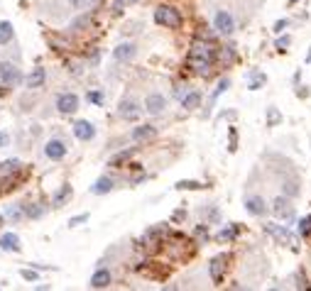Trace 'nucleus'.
I'll return each mask as SVG.
<instances>
[{"mask_svg": "<svg viewBox=\"0 0 311 291\" xmlns=\"http://www.w3.org/2000/svg\"><path fill=\"white\" fill-rule=\"evenodd\" d=\"M282 123V115H280V111L272 105V108H267V125L272 127V125H280Z\"/></svg>", "mask_w": 311, "mask_h": 291, "instance_id": "nucleus-26", "label": "nucleus"}, {"mask_svg": "<svg viewBox=\"0 0 311 291\" xmlns=\"http://www.w3.org/2000/svg\"><path fill=\"white\" fill-rule=\"evenodd\" d=\"M113 186H115V181L111 179V176H100V179L91 186V191H93L96 196H103V194H111V191H113Z\"/></svg>", "mask_w": 311, "mask_h": 291, "instance_id": "nucleus-16", "label": "nucleus"}, {"mask_svg": "<svg viewBox=\"0 0 311 291\" xmlns=\"http://www.w3.org/2000/svg\"><path fill=\"white\" fill-rule=\"evenodd\" d=\"M265 233L269 237H274L280 245H289L292 249H297V237L292 235L289 230H287V225H280V223H265Z\"/></svg>", "mask_w": 311, "mask_h": 291, "instance_id": "nucleus-2", "label": "nucleus"}, {"mask_svg": "<svg viewBox=\"0 0 311 291\" xmlns=\"http://www.w3.org/2000/svg\"><path fill=\"white\" fill-rule=\"evenodd\" d=\"M155 22L157 25H162V27L177 29L179 25H182V15L177 13L174 8H169V5H159V8L155 10Z\"/></svg>", "mask_w": 311, "mask_h": 291, "instance_id": "nucleus-3", "label": "nucleus"}, {"mask_svg": "<svg viewBox=\"0 0 311 291\" xmlns=\"http://www.w3.org/2000/svg\"><path fill=\"white\" fill-rule=\"evenodd\" d=\"M155 135H157V130L152 125H140V127H135V130L130 132L132 142H147V139H152Z\"/></svg>", "mask_w": 311, "mask_h": 291, "instance_id": "nucleus-15", "label": "nucleus"}, {"mask_svg": "<svg viewBox=\"0 0 311 291\" xmlns=\"http://www.w3.org/2000/svg\"><path fill=\"white\" fill-rule=\"evenodd\" d=\"M130 3H135V0H115V3H113V10H115V13H120V10H123L125 5H130Z\"/></svg>", "mask_w": 311, "mask_h": 291, "instance_id": "nucleus-34", "label": "nucleus"}, {"mask_svg": "<svg viewBox=\"0 0 311 291\" xmlns=\"http://www.w3.org/2000/svg\"><path fill=\"white\" fill-rule=\"evenodd\" d=\"M118 113H120L123 120H137V118H140V108H137L135 100H123L120 108H118Z\"/></svg>", "mask_w": 311, "mask_h": 291, "instance_id": "nucleus-14", "label": "nucleus"}, {"mask_svg": "<svg viewBox=\"0 0 311 291\" xmlns=\"http://www.w3.org/2000/svg\"><path fill=\"white\" fill-rule=\"evenodd\" d=\"M74 135H76V139H81V142H88V139L96 137V127L88 123V120H79V123H74Z\"/></svg>", "mask_w": 311, "mask_h": 291, "instance_id": "nucleus-12", "label": "nucleus"}, {"mask_svg": "<svg viewBox=\"0 0 311 291\" xmlns=\"http://www.w3.org/2000/svg\"><path fill=\"white\" fill-rule=\"evenodd\" d=\"M69 196H71V186H69V184H64L57 194H54V198H52V206H61V203H64Z\"/></svg>", "mask_w": 311, "mask_h": 291, "instance_id": "nucleus-21", "label": "nucleus"}, {"mask_svg": "<svg viewBox=\"0 0 311 291\" xmlns=\"http://www.w3.org/2000/svg\"><path fill=\"white\" fill-rule=\"evenodd\" d=\"M44 154H47L49 159L59 162V159H64V157H66V144H64L61 139H49V142L44 144Z\"/></svg>", "mask_w": 311, "mask_h": 291, "instance_id": "nucleus-10", "label": "nucleus"}, {"mask_svg": "<svg viewBox=\"0 0 311 291\" xmlns=\"http://www.w3.org/2000/svg\"><path fill=\"white\" fill-rule=\"evenodd\" d=\"M177 189H203V184H198V181H179Z\"/></svg>", "mask_w": 311, "mask_h": 291, "instance_id": "nucleus-30", "label": "nucleus"}, {"mask_svg": "<svg viewBox=\"0 0 311 291\" xmlns=\"http://www.w3.org/2000/svg\"><path fill=\"white\" fill-rule=\"evenodd\" d=\"M289 44H292V37H289V34H287V37H280V40H277V49H280V52H287Z\"/></svg>", "mask_w": 311, "mask_h": 291, "instance_id": "nucleus-32", "label": "nucleus"}, {"mask_svg": "<svg viewBox=\"0 0 311 291\" xmlns=\"http://www.w3.org/2000/svg\"><path fill=\"white\" fill-rule=\"evenodd\" d=\"M245 210L250 213V215H265L267 213V203H265V198H260V196H250V198H245Z\"/></svg>", "mask_w": 311, "mask_h": 291, "instance_id": "nucleus-13", "label": "nucleus"}, {"mask_svg": "<svg viewBox=\"0 0 311 291\" xmlns=\"http://www.w3.org/2000/svg\"><path fill=\"white\" fill-rule=\"evenodd\" d=\"M17 169H20V162H17V159H8V162H3V164H0V174H3V176H8V174H15Z\"/></svg>", "mask_w": 311, "mask_h": 291, "instance_id": "nucleus-24", "label": "nucleus"}, {"mask_svg": "<svg viewBox=\"0 0 311 291\" xmlns=\"http://www.w3.org/2000/svg\"><path fill=\"white\" fill-rule=\"evenodd\" d=\"M228 86H230V81H228V79H223V81L218 83V88H216V91H213V96H211V100H216V98L221 96V93H223V91H226Z\"/></svg>", "mask_w": 311, "mask_h": 291, "instance_id": "nucleus-31", "label": "nucleus"}, {"mask_svg": "<svg viewBox=\"0 0 311 291\" xmlns=\"http://www.w3.org/2000/svg\"><path fill=\"white\" fill-rule=\"evenodd\" d=\"M272 210H274V215L277 218H284V221H289V218H294V206H292V198L289 196H277L274 201H272Z\"/></svg>", "mask_w": 311, "mask_h": 291, "instance_id": "nucleus-4", "label": "nucleus"}, {"mask_svg": "<svg viewBox=\"0 0 311 291\" xmlns=\"http://www.w3.org/2000/svg\"><path fill=\"white\" fill-rule=\"evenodd\" d=\"M88 221V213H81V215H76V218H71L69 221V225L74 228V225H81V223H86Z\"/></svg>", "mask_w": 311, "mask_h": 291, "instance_id": "nucleus-33", "label": "nucleus"}, {"mask_svg": "<svg viewBox=\"0 0 311 291\" xmlns=\"http://www.w3.org/2000/svg\"><path fill=\"white\" fill-rule=\"evenodd\" d=\"M25 213H27L29 218H42V215H44V208L40 206V203H34V206H27V208H25Z\"/></svg>", "mask_w": 311, "mask_h": 291, "instance_id": "nucleus-28", "label": "nucleus"}, {"mask_svg": "<svg viewBox=\"0 0 311 291\" xmlns=\"http://www.w3.org/2000/svg\"><path fill=\"white\" fill-rule=\"evenodd\" d=\"M0 247L5 249V252H17L20 249V237L15 235V233H5V235L0 237Z\"/></svg>", "mask_w": 311, "mask_h": 291, "instance_id": "nucleus-18", "label": "nucleus"}, {"mask_svg": "<svg viewBox=\"0 0 311 291\" xmlns=\"http://www.w3.org/2000/svg\"><path fill=\"white\" fill-rule=\"evenodd\" d=\"M135 54H137V47L132 42H123V44H118L113 49L115 61H130V59H135Z\"/></svg>", "mask_w": 311, "mask_h": 291, "instance_id": "nucleus-11", "label": "nucleus"}, {"mask_svg": "<svg viewBox=\"0 0 311 291\" xmlns=\"http://www.w3.org/2000/svg\"><path fill=\"white\" fill-rule=\"evenodd\" d=\"M167 108V98L159 96V93H150V96L145 98V111L150 113V115H159V113Z\"/></svg>", "mask_w": 311, "mask_h": 291, "instance_id": "nucleus-9", "label": "nucleus"}, {"mask_svg": "<svg viewBox=\"0 0 311 291\" xmlns=\"http://www.w3.org/2000/svg\"><path fill=\"white\" fill-rule=\"evenodd\" d=\"M0 79H3L5 86H17L22 76H20V69H17V66L8 64V61H3V64H0Z\"/></svg>", "mask_w": 311, "mask_h": 291, "instance_id": "nucleus-8", "label": "nucleus"}, {"mask_svg": "<svg viewBox=\"0 0 311 291\" xmlns=\"http://www.w3.org/2000/svg\"><path fill=\"white\" fill-rule=\"evenodd\" d=\"M22 277L27 279V281H34V279H37V272H32V269H22Z\"/></svg>", "mask_w": 311, "mask_h": 291, "instance_id": "nucleus-36", "label": "nucleus"}, {"mask_svg": "<svg viewBox=\"0 0 311 291\" xmlns=\"http://www.w3.org/2000/svg\"><path fill=\"white\" fill-rule=\"evenodd\" d=\"M44 79H47V71L40 66V69H34L32 74L27 76V88H40L44 83Z\"/></svg>", "mask_w": 311, "mask_h": 291, "instance_id": "nucleus-20", "label": "nucleus"}, {"mask_svg": "<svg viewBox=\"0 0 311 291\" xmlns=\"http://www.w3.org/2000/svg\"><path fill=\"white\" fill-rule=\"evenodd\" d=\"M88 100L98 105V103H103V93H98V91H93V93H88Z\"/></svg>", "mask_w": 311, "mask_h": 291, "instance_id": "nucleus-35", "label": "nucleus"}, {"mask_svg": "<svg viewBox=\"0 0 311 291\" xmlns=\"http://www.w3.org/2000/svg\"><path fill=\"white\" fill-rule=\"evenodd\" d=\"M66 3H69V5H74V8H79V5H81L84 0H66Z\"/></svg>", "mask_w": 311, "mask_h": 291, "instance_id": "nucleus-38", "label": "nucleus"}, {"mask_svg": "<svg viewBox=\"0 0 311 291\" xmlns=\"http://www.w3.org/2000/svg\"><path fill=\"white\" fill-rule=\"evenodd\" d=\"M226 254H216L211 262H209V274H211L213 284H221L223 281V272H226Z\"/></svg>", "mask_w": 311, "mask_h": 291, "instance_id": "nucleus-5", "label": "nucleus"}, {"mask_svg": "<svg viewBox=\"0 0 311 291\" xmlns=\"http://www.w3.org/2000/svg\"><path fill=\"white\" fill-rule=\"evenodd\" d=\"M306 64H311V47H309V52H306Z\"/></svg>", "mask_w": 311, "mask_h": 291, "instance_id": "nucleus-40", "label": "nucleus"}, {"mask_svg": "<svg viewBox=\"0 0 311 291\" xmlns=\"http://www.w3.org/2000/svg\"><path fill=\"white\" fill-rule=\"evenodd\" d=\"M91 286H93V289H106V286H111V272H108V269H98V272L91 277Z\"/></svg>", "mask_w": 311, "mask_h": 291, "instance_id": "nucleus-17", "label": "nucleus"}, {"mask_svg": "<svg viewBox=\"0 0 311 291\" xmlns=\"http://www.w3.org/2000/svg\"><path fill=\"white\" fill-rule=\"evenodd\" d=\"M297 3H299V0H289V5H297Z\"/></svg>", "mask_w": 311, "mask_h": 291, "instance_id": "nucleus-41", "label": "nucleus"}, {"mask_svg": "<svg viewBox=\"0 0 311 291\" xmlns=\"http://www.w3.org/2000/svg\"><path fill=\"white\" fill-rule=\"evenodd\" d=\"M235 237H238V228H235V225H233V228H223V230L218 233V240H221V242H226V240H235Z\"/></svg>", "mask_w": 311, "mask_h": 291, "instance_id": "nucleus-25", "label": "nucleus"}, {"mask_svg": "<svg viewBox=\"0 0 311 291\" xmlns=\"http://www.w3.org/2000/svg\"><path fill=\"white\" fill-rule=\"evenodd\" d=\"M287 25H289V22H287V20H280V22H277V25H274V32H282V29L287 27Z\"/></svg>", "mask_w": 311, "mask_h": 291, "instance_id": "nucleus-37", "label": "nucleus"}, {"mask_svg": "<svg viewBox=\"0 0 311 291\" xmlns=\"http://www.w3.org/2000/svg\"><path fill=\"white\" fill-rule=\"evenodd\" d=\"M201 93L198 91H189V93H184V98H182V105H184L186 111H196L198 105H201Z\"/></svg>", "mask_w": 311, "mask_h": 291, "instance_id": "nucleus-19", "label": "nucleus"}, {"mask_svg": "<svg viewBox=\"0 0 311 291\" xmlns=\"http://www.w3.org/2000/svg\"><path fill=\"white\" fill-rule=\"evenodd\" d=\"M299 233H301L304 237H311V215L299 221Z\"/></svg>", "mask_w": 311, "mask_h": 291, "instance_id": "nucleus-27", "label": "nucleus"}, {"mask_svg": "<svg viewBox=\"0 0 311 291\" xmlns=\"http://www.w3.org/2000/svg\"><path fill=\"white\" fill-rule=\"evenodd\" d=\"M213 56H216V49L206 40H194L191 47H189V66L196 69L198 74H209L213 64Z\"/></svg>", "mask_w": 311, "mask_h": 291, "instance_id": "nucleus-1", "label": "nucleus"}, {"mask_svg": "<svg viewBox=\"0 0 311 291\" xmlns=\"http://www.w3.org/2000/svg\"><path fill=\"white\" fill-rule=\"evenodd\" d=\"M216 29H218L221 34H233V32H235V20H233V15L226 13V10H218V13H216Z\"/></svg>", "mask_w": 311, "mask_h": 291, "instance_id": "nucleus-6", "label": "nucleus"}, {"mask_svg": "<svg viewBox=\"0 0 311 291\" xmlns=\"http://www.w3.org/2000/svg\"><path fill=\"white\" fill-rule=\"evenodd\" d=\"M5 142H8V137H5V135H3V132H0V147H3V144H5Z\"/></svg>", "mask_w": 311, "mask_h": 291, "instance_id": "nucleus-39", "label": "nucleus"}, {"mask_svg": "<svg viewBox=\"0 0 311 291\" xmlns=\"http://www.w3.org/2000/svg\"><path fill=\"white\" fill-rule=\"evenodd\" d=\"M299 194V186L297 181H284V196H289V198H294Z\"/></svg>", "mask_w": 311, "mask_h": 291, "instance_id": "nucleus-29", "label": "nucleus"}, {"mask_svg": "<svg viewBox=\"0 0 311 291\" xmlns=\"http://www.w3.org/2000/svg\"><path fill=\"white\" fill-rule=\"evenodd\" d=\"M13 25L10 22H0V44H8V42L13 40Z\"/></svg>", "mask_w": 311, "mask_h": 291, "instance_id": "nucleus-23", "label": "nucleus"}, {"mask_svg": "<svg viewBox=\"0 0 311 291\" xmlns=\"http://www.w3.org/2000/svg\"><path fill=\"white\" fill-rule=\"evenodd\" d=\"M57 108L59 113H64V115H71V113L79 111V96L76 93H61L57 98Z\"/></svg>", "mask_w": 311, "mask_h": 291, "instance_id": "nucleus-7", "label": "nucleus"}, {"mask_svg": "<svg viewBox=\"0 0 311 291\" xmlns=\"http://www.w3.org/2000/svg\"><path fill=\"white\" fill-rule=\"evenodd\" d=\"M267 81V76L265 74H260V71H250V91H257V88H262V83Z\"/></svg>", "mask_w": 311, "mask_h": 291, "instance_id": "nucleus-22", "label": "nucleus"}]
</instances>
